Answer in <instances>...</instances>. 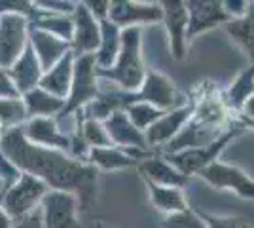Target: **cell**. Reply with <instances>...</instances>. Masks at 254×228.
<instances>
[{
  "mask_svg": "<svg viewBox=\"0 0 254 228\" xmlns=\"http://www.w3.org/2000/svg\"><path fill=\"white\" fill-rule=\"evenodd\" d=\"M99 75L118 82L127 93H133L142 86L146 69L142 61V34L138 27H127L122 33V46L114 67L101 69Z\"/></svg>",
  "mask_w": 254,
  "mask_h": 228,
  "instance_id": "cell-1",
  "label": "cell"
},
{
  "mask_svg": "<svg viewBox=\"0 0 254 228\" xmlns=\"http://www.w3.org/2000/svg\"><path fill=\"white\" fill-rule=\"evenodd\" d=\"M120 105L127 107L131 103H150L156 109L173 110L177 107H182L184 101L180 99V93L177 91V86L171 82L167 76L159 75L156 71H148L142 86L133 93H118Z\"/></svg>",
  "mask_w": 254,
  "mask_h": 228,
  "instance_id": "cell-2",
  "label": "cell"
},
{
  "mask_svg": "<svg viewBox=\"0 0 254 228\" xmlns=\"http://www.w3.org/2000/svg\"><path fill=\"white\" fill-rule=\"evenodd\" d=\"M245 128L237 126V128H230L224 135H220L216 141L203 145V147H193V149H186V151L173 152L167 156V162L175 165L182 175H193L199 173L203 167H207L209 163L216 160V156L226 149L228 143L233 141V137H237Z\"/></svg>",
  "mask_w": 254,
  "mask_h": 228,
  "instance_id": "cell-3",
  "label": "cell"
},
{
  "mask_svg": "<svg viewBox=\"0 0 254 228\" xmlns=\"http://www.w3.org/2000/svg\"><path fill=\"white\" fill-rule=\"evenodd\" d=\"M161 21L165 23V31L169 34L171 54L177 61L186 59L188 52V8L186 0H159Z\"/></svg>",
  "mask_w": 254,
  "mask_h": 228,
  "instance_id": "cell-4",
  "label": "cell"
},
{
  "mask_svg": "<svg viewBox=\"0 0 254 228\" xmlns=\"http://www.w3.org/2000/svg\"><path fill=\"white\" fill-rule=\"evenodd\" d=\"M197 175L201 179H205L209 185L214 186V188L233 190L235 194L254 200V179H251L245 171H241L235 165L214 160L207 167H203Z\"/></svg>",
  "mask_w": 254,
  "mask_h": 228,
  "instance_id": "cell-5",
  "label": "cell"
},
{
  "mask_svg": "<svg viewBox=\"0 0 254 228\" xmlns=\"http://www.w3.org/2000/svg\"><path fill=\"white\" fill-rule=\"evenodd\" d=\"M188 8V31L186 40L190 42L197 34L211 31L218 25H226L230 15L226 13L222 0H186Z\"/></svg>",
  "mask_w": 254,
  "mask_h": 228,
  "instance_id": "cell-6",
  "label": "cell"
},
{
  "mask_svg": "<svg viewBox=\"0 0 254 228\" xmlns=\"http://www.w3.org/2000/svg\"><path fill=\"white\" fill-rule=\"evenodd\" d=\"M108 19L116 27H137V23H158L161 21L159 4H138L133 0H110Z\"/></svg>",
  "mask_w": 254,
  "mask_h": 228,
  "instance_id": "cell-7",
  "label": "cell"
},
{
  "mask_svg": "<svg viewBox=\"0 0 254 228\" xmlns=\"http://www.w3.org/2000/svg\"><path fill=\"white\" fill-rule=\"evenodd\" d=\"M193 114V99L184 103L182 107H177L173 110H167L159 120H156L152 126H150L144 137L148 145H167L169 141H173L177 135H179L182 128L188 124V120Z\"/></svg>",
  "mask_w": 254,
  "mask_h": 228,
  "instance_id": "cell-8",
  "label": "cell"
},
{
  "mask_svg": "<svg viewBox=\"0 0 254 228\" xmlns=\"http://www.w3.org/2000/svg\"><path fill=\"white\" fill-rule=\"evenodd\" d=\"M97 97V86H95V57L85 54L80 57L78 67H76L74 84H72V99L70 107H76L84 103L87 99Z\"/></svg>",
  "mask_w": 254,
  "mask_h": 228,
  "instance_id": "cell-9",
  "label": "cell"
},
{
  "mask_svg": "<svg viewBox=\"0 0 254 228\" xmlns=\"http://www.w3.org/2000/svg\"><path fill=\"white\" fill-rule=\"evenodd\" d=\"M105 130L108 133V137L120 143V145H131V147H137V149H146L148 147L144 133L137 130L131 124V120L127 118L126 112H122V110H116L114 114L108 116Z\"/></svg>",
  "mask_w": 254,
  "mask_h": 228,
  "instance_id": "cell-10",
  "label": "cell"
},
{
  "mask_svg": "<svg viewBox=\"0 0 254 228\" xmlns=\"http://www.w3.org/2000/svg\"><path fill=\"white\" fill-rule=\"evenodd\" d=\"M140 169H142V173H144L148 183H154V185L159 186L182 188L188 181L186 175H182L175 165H171L163 158H146L144 162L140 163Z\"/></svg>",
  "mask_w": 254,
  "mask_h": 228,
  "instance_id": "cell-11",
  "label": "cell"
},
{
  "mask_svg": "<svg viewBox=\"0 0 254 228\" xmlns=\"http://www.w3.org/2000/svg\"><path fill=\"white\" fill-rule=\"evenodd\" d=\"M226 33L254 63V0H249L243 17L226 23Z\"/></svg>",
  "mask_w": 254,
  "mask_h": 228,
  "instance_id": "cell-12",
  "label": "cell"
},
{
  "mask_svg": "<svg viewBox=\"0 0 254 228\" xmlns=\"http://www.w3.org/2000/svg\"><path fill=\"white\" fill-rule=\"evenodd\" d=\"M251 95H254V63L233 80L232 86L224 93V103L230 112L237 114Z\"/></svg>",
  "mask_w": 254,
  "mask_h": 228,
  "instance_id": "cell-13",
  "label": "cell"
},
{
  "mask_svg": "<svg viewBox=\"0 0 254 228\" xmlns=\"http://www.w3.org/2000/svg\"><path fill=\"white\" fill-rule=\"evenodd\" d=\"M101 44V29L95 23V17L85 10H78V21H76V48L78 52H93Z\"/></svg>",
  "mask_w": 254,
  "mask_h": 228,
  "instance_id": "cell-14",
  "label": "cell"
},
{
  "mask_svg": "<svg viewBox=\"0 0 254 228\" xmlns=\"http://www.w3.org/2000/svg\"><path fill=\"white\" fill-rule=\"evenodd\" d=\"M122 46V33L114 23L103 21L101 25V44H99V54H97V63L101 69H108L116 61Z\"/></svg>",
  "mask_w": 254,
  "mask_h": 228,
  "instance_id": "cell-15",
  "label": "cell"
},
{
  "mask_svg": "<svg viewBox=\"0 0 254 228\" xmlns=\"http://www.w3.org/2000/svg\"><path fill=\"white\" fill-rule=\"evenodd\" d=\"M152 202L158 209L167 211V213H179L186 209V198L182 194V188L177 186H159L154 183H148Z\"/></svg>",
  "mask_w": 254,
  "mask_h": 228,
  "instance_id": "cell-16",
  "label": "cell"
},
{
  "mask_svg": "<svg viewBox=\"0 0 254 228\" xmlns=\"http://www.w3.org/2000/svg\"><path fill=\"white\" fill-rule=\"evenodd\" d=\"M23 42V25L17 19H6L0 31V57L2 61H10Z\"/></svg>",
  "mask_w": 254,
  "mask_h": 228,
  "instance_id": "cell-17",
  "label": "cell"
},
{
  "mask_svg": "<svg viewBox=\"0 0 254 228\" xmlns=\"http://www.w3.org/2000/svg\"><path fill=\"white\" fill-rule=\"evenodd\" d=\"M126 110H127V118L131 120V124L140 131L142 130L146 131L156 120H159L167 112V110L156 109L150 103H131V105L126 107Z\"/></svg>",
  "mask_w": 254,
  "mask_h": 228,
  "instance_id": "cell-18",
  "label": "cell"
},
{
  "mask_svg": "<svg viewBox=\"0 0 254 228\" xmlns=\"http://www.w3.org/2000/svg\"><path fill=\"white\" fill-rule=\"evenodd\" d=\"M93 160L97 163H101L103 167H124V165H131L133 160L126 156V154H122V152L118 151H110V149H97L93 152Z\"/></svg>",
  "mask_w": 254,
  "mask_h": 228,
  "instance_id": "cell-19",
  "label": "cell"
},
{
  "mask_svg": "<svg viewBox=\"0 0 254 228\" xmlns=\"http://www.w3.org/2000/svg\"><path fill=\"white\" fill-rule=\"evenodd\" d=\"M163 228H205V223L195 213L184 209L179 213H171V217L165 221Z\"/></svg>",
  "mask_w": 254,
  "mask_h": 228,
  "instance_id": "cell-20",
  "label": "cell"
},
{
  "mask_svg": "<svg viewBox=\"0 0 254 228\" xmlns=\"http://www.w3.org/2000/svg\"><path fill=\"white\" fill-rule=\"evenodd\" d=\"M68 76H70V57H64L59 63V67L53 71L50 78H48V86L52 84L53 91L57 93H64V89L68 86Z\"/></svg>",
  "mask_w": 254,
  "mask_h": 228,
  "instance_id": "cell-21",
  "label": "cell"
},
{
  "mask_svg": "<svg viewBox=\"0 0 254 228\" xmlns=\"http://www.w3.org/2000/svg\"><path fill=\"white\" fill-rule=\"evenodd\" d=\"M85 135H87V139L97 145V147H108L110 145V137H108V133L106 130L101 126V124H97V122H87V126H85Z\"/></svg>",
  "mask_w": 254,
  "mask_h": 228,
  "instance_id": "cell-22",
  "label": "cell"
},
{
  "mask_svg": "<svg viewBox=\"0 0 254 228\" xmlns=\"http://www.w3.org/2000/svg\"><path fill=\"white\" fill-rule=\"evenodd\" d=\"M222 6L226 13L230 15V19H239L243 17L247 6H249V0H222Z\"/></svg>",
  "mask_w": 254,
  "mask_h": 228,
  "instance_id": "cell-23",
  "label": "cell"
},
{
  "mask_svg": "<svg viewBox=\"0 0 254 228\" xmlns=\"http://www.w3.org/2000/svg\"><path fill=\"white\" fill-rule=\"evenodd\" d=\"M207 221H209V228H239V221L237 219L207 217Z\"/></svg>",
  "mask_w": 254,
  "mask_h": 228,
  "instance_id": "cell-24",
  "label": "cell"
},
{
  "mask_svg": "<svg viewBox=\"0 0 254 228\" xmlns=\"http://www.w3.org/2000/svg\"><path fill=\"white\" fill-rule=\"evenodd\" d=\"M85 4L91 8V11L99 15V17H105L106 11H108V4L110 0H85Z\"/></svg>",
  "mask_w": 254,
  "mask_h": 228,
  "instance_id": "cell-25",
  "label": "cell"
},
{
  "mask_svg": "<svg viewBox=\"0 0 254 228\" xmlns=\"http://www.w3.org/2000/svg\"><path fill=\"white\" fill-rule=\"evenodd\" d=\"M237 118H245V120H254V95L245 101V105L241 107V110L235 114Z\"/></svg>",
  "mask_w": 254,
  "mask_h": 228,
  "instance_id": "cell-26",
  "label": "cell"
},
{
  "mask_svg": "<svg viewBox=\"0 0 254 228\" xmlns=\"http://www.w3.org/2000/svg\"><path fill=\"white\" fill-rule=\"evenodd\" d=\"M0 6H4V10L19 8V6H27V0H0Z\"/></svg>",
  "mask_w": 254,
  "mask_h": 228,
  "instance_id": "cell-27",
  "label": "cell"
},
{
  "mask_svg": "<svg viewBox=\"0 0 254 228\" xmlns=\"http://www.w3.org/2000/svg\"><path fill=\"white\" fill-rule=\"evenodd\" d=\"M2 91H11L10 86H8V80H6V76L0 75V93Z\"/></svg>",
  "mask_w": 254,
  "mask_h": 228,
  "instance_id": "cell-28",
  "label": "cell"
},
{
  "mask_svg": "<svg viewBox=\"0 0 254 228\" xmlns=\"http://www.w3.org/2000/svg\"><path fill=\"white\" fill-rule=\"evenodd\" d=\"M237 120H239V124H241L243 128H247V130H249V128L254 130V120H245V118H237Z\"/></svg>",
  "mask_w": 254,
  "mask_h": 228,
  "instance_id": "cell-29",
  "label": "cell"
},
{
  "mask_svg": "<svg viewBox=\"0 0 254 228\" xmlns=\"http://www.w3.org/2000/svg\"><path fill=\"white\" fill-rule=\"evenodd\" d=\"M241 228H249V227H241Z\"/></svg>",
  "mask_w": 254,
  "mask_h": 228,
  "instance_id": "cell-30",
  "label": "cell"
}]
</instances>
